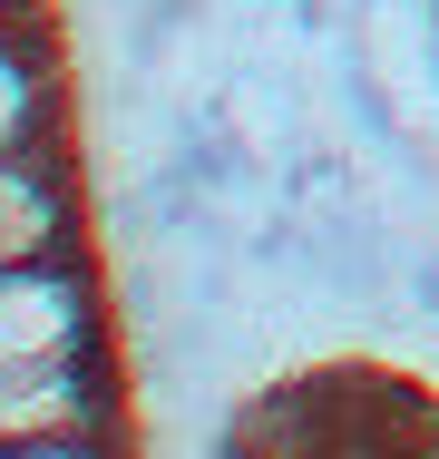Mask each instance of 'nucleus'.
Wrapping results in <instances>:
<instances>
[{"label": "nucleus", "instance_id": "1", "mask_svg": "<svg viewBox=\"0 0 439 459\" xmlns=\"http://www.w3.org/2000/svg\"><path fill=\"white\" fill-rule=\"evenodd\" d=\"M0 440H10V459H117V440H137L117 352L0 362Z\"/></svg>", "mask_w": 439, "mask_h": 459}, {"label": "nucleus", "instance_id": "2", "mask_svg": "<svg viewBox=\"0 0 439 459\" xmlns=\"http://www.w3.org/2000/svg\"><path fill=\"white\" fill-rule=\"evenodd\" d=\"M59 352H117V303L98 293L88 255L0 264V362H59Z\"/></svg>", "mask_w": 439, "mask_h": 459}, {"label": "nucleus", "instance_id": "3", "mask_svg": "<svg viewBox=\"0 0 439 459\" xmlns=\"http://www.w3.org/2000/svg\"><path fill=\"white\" fill-rule=\"evenodd\" d=\"M88 205L69 177V147H30L0 157V264H39V255H88Z\"/></svg>", "mask_w": 439, "mask_h": 459}, {"label": "nucleus", "instance_id": "4", "mask_svg": "<svg viewBox=\"0 0 439 459\" xmlns=\"http://www.w3.org/2000/svg\"><path fill=\"white\" fill-rule=\"evenodd\" d=\"M30 147H69V69L59 39L30 30V10L10 0V39H0V157Z\"/></svg>", "mask_w": 439, "mask_h": 459}, {"label": "nucleus", "instance_id": "5", "mask_svg": "<svg viewBox=\"0 0 439 459\" xmlns=\"http://www.w3.org/2000/svg\"><path fill=\"white\" fill-rule=\"evenodd\" d=\"M400 293H410V313H420V323H439V245H410V274H400Z\"/></svg>", "mask_w": 439, "mask_h": 459}]
</instances>
